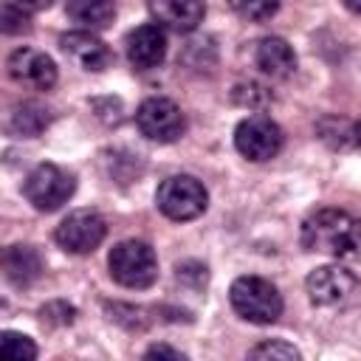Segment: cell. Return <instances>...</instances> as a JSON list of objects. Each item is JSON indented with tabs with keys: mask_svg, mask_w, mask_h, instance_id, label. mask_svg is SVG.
Returning a JSON list of instances; mask_svg holds the SVG:
<instances>
[{
	"mask_svg": "<svg viewBox=\"0 0 361 361\" xmlns=\"http://www.w3.org/2000/svg\"><path fill=\"white\" fill-rule=\"evenodd\" d=\"M42 274V259L31 245H11L3 254V276L14 288H28Z\"/></svg>",
	"mask_w": 361,
	"mask_h": 361,
	"instance_id": "cell-15",
	"label": "cell"
},
{
	"mask_svg": "<svg viewBox=\"0 0 361 361\" xmlns=\"http://www.w3.org/2000/svg\"><path fill=\"white\" fill-rule=\"evenodd\" d=\"M228 302L251 324H274L282 316V293L262 276H237L228 288Z\"/></svg>",
	"mask_w": 361,
	"mask_h": 361,
	"instance_id": "cell-2",
	"label": "cell"
},
{
	"mask_svg": "<svg viewBox=\"0 0 361 361\" xmlns=\"http://www.w3.org/2000/svg\"><path fill=\"white\" fill-rule=\"evenodd\" d=\"M73 189L76 178L56 164H39L23 180V195L37 212H56L62 203L71 200Z\"/></svg>",
	"mask_w": 361,
	"mask_h": 361,
	"instance_id": "cell-5",
	"label": "cell"
},
{
	"mask_svg": "<svg viewBox=\"0 0 361 361\" xmlns=\"http://www.w3.org/2000/svg\"><path fill=\"white\" fill-rule=\"evenodd\" d=\"M344 6H347L353 14H361V0H344Z\"/></svg>",
	"mask_w": 361,
	"mask_h": 361,
	"instance_id": "cell-26",
	"label": "cell"
},
{
	"mask_svg": "<svg viewBox=\"0 0 361 361\" xmlns=\"http://www.w3.org/2000/svg\"><path fill=\"white\" fill-rule=\"evenodd\" d=\"M39 319H42L45 324L65 327V324H73V319H76V307L68 305V302H62V299H56V302H48V305L39 307Z\"/></svg>",
	"mask_w": 361,
	"mask_h": 361,
	"instance_id": "cell-20",
	"label": "cell"
},
{
	"mask_svg": "<svg viewBox=\"0 0 361 361\" xmlns=\"http://www.w3.org/2000/svg\"><path fill=\"white\" fill-rule=\"evenodd\" d=\"M144 358H186L180 350H175V347H169V344H152L147 353H144Z\"/></svg>",
	"mask_w": 361,
	"mask_h": 361,
	"instance_id": "cell-24",
	"label": "cell"
},
{
	"mask_svg": "<svg viewBox=\"0 0 361 361\" xmlns=\"http://www.w3.org/2000/svg\"><path fill=\"white\" fill-rule=\"evenodd\" d=\"M6 71L8 76L31 90H51L56 85V65L48 54L37 51V48H14L6 59Z\"/></svg>",
	"mask_w": 361,
	"mask_h": 361,
	"instance_id": "cell-9",
	"label": "cell"
},
{
	"mask_svg": "<svg viewBox=\"0 0 361 361\" xmlns=\"http://www.w3.org/2000/svg\"><path fill=\"white\" fill-rule=\"evenodd\" d=\"M234 102L237 104H243V107H257V104H262V102H268V93H265V87L262 85H257V82H243V85H237L234 87Z\"/></svg>",
	"mask_w": 361,
	"mask_h": 361,
	"instance_id": "cell-23",
	"label": "cell"
},
{
	"mask_svg": "<svg viewBox=\"0 0 361 361\" xmlns=\"http://www.w3.org/2000/svg\"><path fill=\"white\" fill-rule=\"evenodd\" d=\"M257 68L271 79H285L296 71V54L288 39L282 37H262L254 51Z\"/></svg>",
	"mask_w": 361,
	"mask_h": 361,
	"instance_id": "cell-14",
	"label": "cell"
},
{
	"mask_svg": "<svg viewBox=\"0 0 361 361\" xmlns=\"http://www.w3.org/2000/svg\"><path fill=\"white\" fill-rule=\"evenodd\" d=\"M110 276L130 290H144L158 279V257L144 240H121L107 257Z\"/></svg>",
	"mask_w": 361,
	"mask_h": 361,
	"instance_id": "cell-3",
	"label": "cell"
},
{
	"mask_svg": "<svg viewBox=\"0 0 361 361\" xmlns=\"http://www.w3.org/2000/svg\"><path fill=\"white\" fill-rule=\"evenodd\" d=\"M124 51L135 71H152L166 56V34L158 23H144L127 34Z\"/></svg>",
	"mask_w": 361,
	"mask_h": 361,
	"instance_id": "cell-11",
	"label": "cell"
},
{
	"mask_svg": "<svg viewBox=\"0 0 361 361\" xmlns=\"http://www.w3.org/2000/svg\"><path fill=\"white\" fill-rule=\"evenodd\" d=\"M353 135H355V144H358V147H361V121H358V124H355V127H353Z\"/></svg>",
	"mask_w": 361,
	"mask_h": 361,
	"instance_id": "cell-27",
	"label": "cell"
},
{
	"mask_svg": "<svg viewBox=\"0 0 361 361\" xmlns=\"http://www.w3.org/2000/svg\"><path fill=\"white\" fill-rule=\"evenodd\" d=\"M231 11H237L240 17L251 20V23H262L271 20L279 8V0H228Z\"/></svg>",
	"mask_w": 361,
	"mask_h": 361,
	"instance_id": "cell-19",
	"label": "cell"
},
{
	"mask_svg": "<svg viewBox=\"0 0 361 361\" xmlns=\"http://www.w3.org/2000/svg\"><path fill=\"white\" fill-rule=\"evenodd\" d=\"M8 3H14L17 8H23L28 14H37V11H45L54 6V0H8Z\"/></svg>",
	"mask_w": 361,
	"mask_h": 361,
	"instance_id": "cell-25",
	"label": "cell"
},
{
	"mask_svg": "<svg viewBox=\"0 0 361 361\" xmlns=\"http://www.w3.org/2000/svg\"><path fill=\"white\" fill-rule=\"evenodd\" d=\"M155 206L164 217L186 223V220H195L206 212L209 192L192 175H169L166 180H161V186L155 192Z\"/></svg>",
	"mask_w": 361,
	"mask_h": 361,
	"instance_id": "cell-4",
	"label": "cell"
},
{
	"mask_svg": "<svg viewBox=\"0 0 361 361\" xmlns=\"http://www.w3.org/2000/svg\"><path fill=\"white\" fill-rule=\"evenodd\" d=\"M65 11L73 23H79L87 31H102L113 23L116 17V6L113 0H68Z\"/></svg>",
	"mask_w": 361,
	"mask_h": 361,
	"instance_id": "cell-17",
	"label": "cell"
},
{
	"mask_svg": "<svg viewBox=\"0 0 361 361\" xmlns=\"http://www.w3.org/2000/svg\"><path fill=\"white\" fill-rule=\"evenodd\" d=\"M248 355L251 358H282V361H290V358H299V350L293 344H285V341H262Z\"/></svg>",
	"mask_w": 361,
	"mask_h": 361,
	"instance_id": "cell-22",
	"label": "cell"
},
{
	"mask_svg": "<svg viewBox=\"0 0 361 361\" xmlns=\"http://www.w3.org/2000/svg\"><path fill=\"white\" fill-rule=\"evenodd\" d=\"M51 124V110L39 102H20L8 113V133L17 138H37Z\"/></svg>",
	"mask_w": 361,
	"mask_h": 361,
	"instance_id": "cell-16",
	"label": "cell"
},
{
	"mask_svg": "<svg viewBox=\"0 0 361 361\" xmlns=\"http://www.w3.org/2000/svg\"><path fill=\"white\" fill-rule=\"evenodd\" d=\"M0 28H3V34H25V31H31L28 11L17 8L14 3H6L3 11H0Z\"/></svg>",
	"mask_w": 361,
	"mask_h": 361,
	"instance_id": "cell-21",
	"label": "cell"
},
{
	"mask_svg": "<svg viewBox=\"0 0 361 361\" xmlns=\"http://www.w3.org/2000/svg\"><path fill=\"white\" fill-rule=\"evenodd\" d=\"M285 144V135H282V127L268 118V116H248L237 124L234 130V147L243 158L254 161V164H262V161H271L279 155Z\"/></svg>",
	"mask_w": 361,
	"mask_h": 361,
	"instance_id": "cell-7",
	"label": "cell"
},
{
	"mask_svg": "<svg viewBox=\"0 0 361 361\" xmlns=\"http://www.w3.org/2000/svg\"><path fill=\"white\" fill-rule=\"evenodd\" d=\"M149 14L161 28L189 34L206 17L203 0H149Z\"/></svg>",
	"mask_w": 361,
	"mask_h": 361,
	"instance_id": "cell-13",
	"label": "cell"
},
{
	"mask_svg": "<svg viewBox=\"0 0 361 361\" xmlns=\"http://www.w3.org/2000/svg\"><path fill=\"white\" fill-rule=\"evenodd\" d=\"M59 48L65 51V56L82 68V71H104L113 62V51L87 28L79 31H68L59 37Z\"/></svg>",
	"mask_w": 361,
	"mask_h": 361,
	"instance_id": "cell-12",
	"label": "cell"
},
{
	"mask_svg": "<svg viewBox=\"0 0 361 361\" xmlns=\"http://www.w3.org/2000/svg\"><path fill=\"white\" fill-rule=\"evenodd\" d=\"M302 245L316 254H327L333 259L353 257L361 251V220L344 209H316L302 220Z\"/></svg>",
	"mask_w": 361,
	"mask_h": 361,
	"instance_id": "cell-1",
	"label": "cell"
},
{
	"mask_svg": "<svg viewBox=\"0 0 361 361\" xmlns=\"http://www.w3.org/2000/svg\"><path fill=\"white\" fill-rule=\"evenodd\" d=\"M135 127L144 138L158 141V144H172L183 135L186 130V116L183 110L164 96H149L138 104L135 110Z\"/></svg>",
	"mask_w": 361,
	"mask_h": 361,
	"instance_id": "cell-6",
	"label": "cell"
},
{
	"mask_svg": "<svg viewBox=\"0 0 361 361\" xmlns=\"http://www.w3.org/2000/svg\"><path fill=\"white\" fill-rule=\"evenodd\" d=\"M0 355L6 361H34L37 358V344L28 336H20L14 330H6L0 336Z\"/></svg>",
	"mask_w": 361,
	"mask_h": 361,
	"instance_id": "cell-18",
	"label": "cell"
},
{
	"mask_svg": "<svg viewBox=\"0 0 361 361\" xmlns=\"http://www.w3.org/2000/svg\"><path fill=\"white\" fill-rule=\"evenodd\" d=\"M107 234V223L96 209H73L54 231L59 248L68 254H90L102 245Z\"/></svg>",
	"mask_w": 361,
	"mask_h": 361,
	"instance_id": "cell-8",
	"label": "cell"
},
{
	"mask_svg": "<svg viewBox=\"0 0 361 361\" xmlns=\"http://www.w3.org/2000/svg\"><path fill=\"white\" fill-rule=\"evenodd\" d=\"M353 288H355V276L341 265H319L305 279V290H307L310 302L322 305V307L344 302L353 293Z\"/></svg>",
	"mask_w": 361,
	"mask_h": 361,
	"instance_id": "cell-10",
	"label": "cell"
}]
</instances>
